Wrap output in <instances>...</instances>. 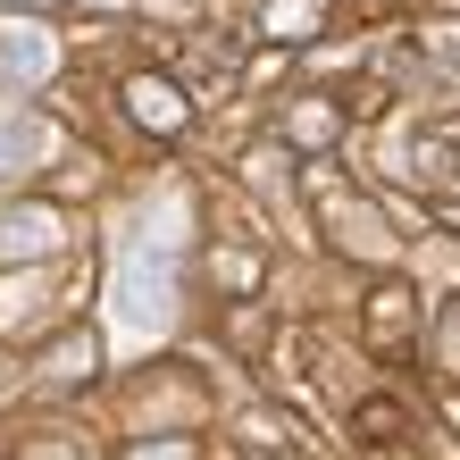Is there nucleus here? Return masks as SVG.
I'll return each instance as SVG.
<instances>
[{
	"instance_id": "0eeeda50",
	"label": "nucleus",
	"mask_w": 460,
	"mask_h": 460,
	"mask_svg": "<svg viewBox=\"0 0 460 460\" xmlns=\"http://www.w3.org/2000/svg\"><path fill=\"white\" fill-rule=\"evenodd\" d=\"M93 360H101V343H93L84 327H67L59 343L42 351V376H50V385H84V376H93Z\"/></svg>"
},
{
	"instance_id": "7ed1b4c3",
	"label": "nucleus",
	"mask_w": 460,
	"mask_h": 460,
	"mask_svg": "<svg viewBox=\"0 0 460 460\" xmlns=\"http://www.w3.org/2000/svg\"><path fill=\"white\" fill-rule=\"evenodd\" d=\"M0 75H9V84H42V75H50V34L34 17L0 25Z\"/></svg>"
},
{
	"instance_id": "20e7f679",
	"label": "nucleus",
	"mask_w": 460,
	"mask_h": 460,
	"mask_svg": "<svg viewBox=\"0 0 460 460\" xmlns=\"http://www.w3.org/2000/svg\"><path fill=\"white\" fill-rule=\"evenodd\" d=\"M126 110L143 118L151 134H184V118H193V110H184V93L168 84V75H126Z\"/></svg>"
},
{
	"instance_id": "f257e3e1",
	"label": "nucleus",
	"mask_w": 460,
	"mask_h": 460,
	"mask_svg": "<svg viewBox=\"0 0 460 460\" xmlns=\"http://www.w3.org/2000/svg\"><path fill=\"white\" fill-rule=\"evenodd\" d=\"M310 201H318V218L335 226L343 252H368V260H385V226H376V209L360 193H343V176H310Z\"/></svg>"
},
{
	"instance_id": "423d86ee",
	"label": "nucleus",
	"mask_w": 460,
	"mask_h": 460,
	"mask_svg": "<svg viewBox=\"0 0 460 460\" xmlns=\"http://www.w3.org/2000/svg\"><path fill=\"white\" fill-rule=\"evenodd\" d=\"M411 327H419V293H411V285H376V302H368V335H376V343H402Z\"/></svg>"
},
{
	"instance_id": "6e6552de",
	"label": "nucleus",
	"mask_w": 460,
	"mask_h": 460,
	"mask_svg": "<svg viewBox=\"0 0 460 460\" xmlns=\"http://www.w3.org/2000/svg\"><path fill=\"white\" fill-rule=\"evenodd\" d=\"M351 427H360L368 444H394L402 427H411V411H402V402H360V411H351Z\"/></svg>"
},
{
	"instance_id": "39448f33",
	"label": "nucleus",
	"mask_w": 460,
	"mask_h": 460,
	"mask_svg": "<svg viewBox=\"0 0 460 460\" xmlns=\"http://www.w3.org/2000/svg\"><path fill=\"white\" fill-rule=\"evenodd\" d=\"M50 243H59V209H9V218H0V260H34V252H50Z\"/></svg>"
},
{
	"instance_id": "9b49d317",
	"label": "nucleus",
	"mask_w": 460,
	"mask_h": 460,
	"mask_svg": "<svg viewBox=\"0 0 460 460\" xmlns=\"http://www.w3.org/2000/svg\"><path fill=\"white\" fill-rule=\"evenodd\" d=\"M268 25H293V34H310V0H277V9H268Z\"/></svg>"
},
{
	"instance_id": "1a4fd4ad",
	"label": "nucleus",
	"mask_w": 460,
	"mask_h": 460,
	"mask_svg": "<svg viewBox=\"0 0 460 460\" xmlns=\"http://www.w3.org/2000/svg\"><path fill=\"white\" fill-rule=\"evenodd\" d=\"M293 134H302V143H327V134H335V110H302V118H293Z\"/></svg>"
},
{
	"instance_id": "f03ea898",
	"label": "nucleus",
	"mask_w": 460,
	"mask_h": 460,
	"mask_svg": "<svg viewBox=\"0 0 460 460\" xmlns=\"http://www.w3.org/2000/svg\"><path fill=\"white\" fill-rule=\"evenodd\" d=\"M42 151H50V126L17 101H0V176H34Z\"/></svg>"
},
{
	"instance_id": "9d476101",
	"label": "nucleus",
	"mask_w": 460,
	"mask_h": 460,
	"mask_svg": "<svg viewBox=\"0 0 460 460\" xmlns=\"http://www.w3.org/2000/svg\"><path fill=\"white\" fill-rule=\"evenodd\" d=\"M126 460H193V444H184V436H159V444H143V452H126Z\"/></svg>"
}]
</instances>
